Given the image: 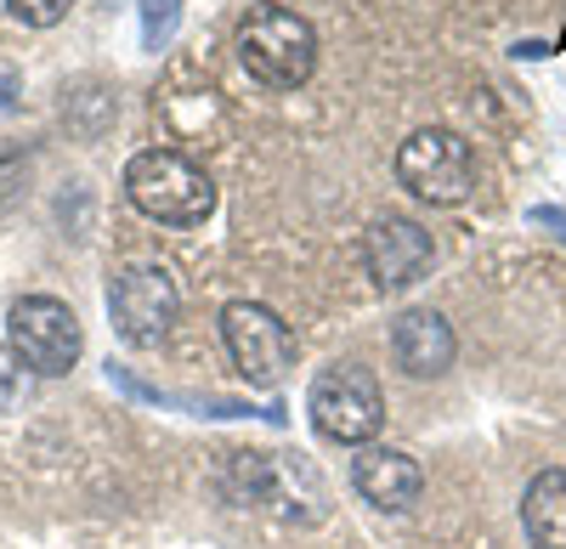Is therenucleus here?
<instances>
[{
  "label": "nucleus",
  "instance_id": "nucleus-1",
  "mask_svg": "<svg viewBox=\"0 0 566 549\" xmlns=\"http://www.w3.org/2000/svg\"><path fill=\"white\" fill-rule=\"evenodd\" d=\"M130 204L165 226H199L216 210V181L176 148H148L125 165Z\"/></svg>",
  "mask_w": 566,
  "mask_h": 549
},
{
  "label": "nucleus",
  "instance_id": "nucleus-2",
  "mask_svg": "<svg viewBox=\"0 0 566 549\" xmlns=\"http://www.w3.org/2000/svg\"><path fill=\"white\" fill-rule=\"evenodd\" d=\"M239 63L266 91H301L317 68V34L290 7H255L239 23Z\"/></svg>",
  "mask_w": 566,
  "mask_h": 549
},
{
  "label": "nucleus",
  "instance_id": "nucleus-3",
  "mask_svg": "<svg viewBox=\"0 0 566 549\" xmlns=\"http://www.w3.org/2000/svg\"><path fill=\"white\" fill-rule=\"evenodd\" d=\"M306 414L328 442L368 447L386 425V391H380V380H374V369H363V362H328V369L312 380Z\"/></svg>",
  "mask_w": 566,
  "mask_h": 549
},
{
  "label": "nucleus",
  "instance_id": "nucleus-4",
  "mask_svg": "<svg viewBox=\"0 0 566 549\" xmlns=\"http://www.w3.org/2000/svg\"><path fill=\"white\" fill-rule=\"evenodd\" d=\"M108 317L114 335L136 351H148L170 335V324L181 317V284L165 261H125L108 284Z\"/></svg>",
  "mask_w": 566,
  "mask_h": 549
},
{
  "label": "nucleus",
  "instance_id": "nucleus-5",
  "mask_svg": "<svg viewBox=\"0 0 566 549\" xmlns=\"http://www.w3.org/2000/svg\"><path fill=\"white\" fill-rule=\"evenodd\" d=\"M397 181L424 204H442V210L464 204L476 193V154H470V142L459 130L424 125L397 148Z\"/></svg>",
  "mask_w": 566,
  "mask_h": 549
},
{
  "label": "nucleus",
  "instance_id": "nucleus-6",
  "mask_svg": "<svg viewBox=\"0 0 566 549\" xmlns=\"http://www.w3.org/2000/svg\"><path fill=\"white\" fill-rule=\"evenodd\" d=\"M221 340H227V357H232V369H239L250 386L272 391L290 380L295 369V329L283 324V317L261 300H232L221 312Z\"/></svg>",
  "mask_w": 566,
  "mask_h": 549
},
{
  "label": "nucleus",
  "instance_id": "nucleus-7",
  "mask_svg": "<svg viewBox=\"0 0 566 549\" xmlns=\"http://www.w3.org/2000/svg\"><path fill=\"white\" fill-rule=\"evenodd\" d=\"M7 346L29 362L40 380H57L80 362V317L57 300V295H23L12 312H7Z\"/></svg>",
  "mask_w": 566,
  "mask_h": 549
},
{
  "label": "nucleus",
  "instance_id": "nucleus-8",
  "mask_svg": "<svg viewBox=\"0 0 566 549\" xmlns=\"http://www.w3.org/2000/svg\"><path fill=\"white\" fill-rule=\"evenodd\" d=\"M232 493L244 505H261V510H277L283 521H323V498H301V487H323L317 471L301 460V453H232Z\"/></svg>",
  "mask_w": 566,
  "mask_h": 549
},
{
  "label": "nucleus",
  "instance_id": "nucleus-9",
  "mask_svg": "<svg viewBox=\"0 0 566 549\" xmlns=\"http://www.w3.org/2000/svg\"><path fill=\"white\" fill-rule=\"evenodd\" d=\"M363 261H368L374 289H380V295H402V289H413L424 272H431L437 244H431V233H424L413 215H380L363 233Z\"/></svg>",
  "mask_w": 566,
  "mask_h": 549
},
{
  "label": "nucleus",
  "instance_id": "nucleus-10",
  "mask_svg": "<svg viewBox=\"0 0 566 549\" xmlns=\"http://www.w3.org/2000/svg\"><path fill=\"white\" fill-rule=\"evenodd\" d=\"M459 357V340H453V324L431 306H408L397 324H391V362L408 374V380H437L453 369Z\"/></svg>",
  "mask_w": 566,
  "mask_h": 549
},
{
  "label": "nucleus",
  "instance_id": "nucleus-11",
  "mask_svg": "<svg viewBox=\"0 0 566 549\" xmlns=\"http://www.w3.org/2000/svg\"><path fill=\"white\" fill-rule=\"evenodd\" d=\"M352 487L368 498L374 510H386V516H402L419 505V493H424V471L408 460L402 447H380V442H368L357 447V460H352Z\"/></svg>",
  "mask_w": 566,
  "mask_h": 549
},
{
  "label": "nucleus",
  "instance_id": "nucleus-12",
  "mask_svg": "<svg viewBox=\"0 0 566 549\" xmlns=\"http://www.w3.org/2000/svg\"><path fill=\"white\" fill-rule=\"evenodd\" d=\"M522 521L533 549H566V471H538L522 493Z\"/></svg>",
  "mask_w": 566,
  "mask_h": 549
},
{
  "label": "nucleus",
  "instance_id": "nucleus-13",
  "mask_svg": "<svg viewBox=\"0 0 566 549\" xmlns=\"http://www.w3.org/2000/svg\"><path fill=\"white\" fill-rule=\"evenodd\" d=\"M29 391H34V369L0 340V414H18V408L29 402Z\"/></svg>",
  "mask_w": 566,
  "mask_h": 549
},
{
  "label": "nucleus",
  "instance_id": "nucleus-14",
  "mask_svg": "<svg viewBox=\"0 0 566 549\" xmlns=\"http://www.w3.org/2000/svg\"><path fill=\"white\" fill-rule=\"evenodd\" d=\"M176 12H181V0H142V40H148V52H159L170 40Z\"/></svg>",
  "mask_w": 566,
  "mask_h": 549
},
{
  "label": "nucleus",
  "instance_id": "nucleus-15",
  "mask_svg": "<svg viewBox=\"0 0 566 549\" xmlns=\"http://www.w3.org/2000/svg\"><path fill=\"white\" fill-rule=\"evenodd\" d=\"M69 7H74V0H7V12L18 23H29V29H57L69 18Z\"/></svg>",
  "mask_w": 566,
  "mask_h": 549
},
{
  "label": "nucleus",
  "instance_id": "nucleus-16",
  "mask_svg": "<svg viewBox=\"0 0 566 549\" xmlns=\"http://www.w3.org/2000/svg\"><path fill=\"white\" fill-rule=\"evenodd\" d=\"M23 154H12V148H0V210H7L18 193H23Z\"/></svg>",
  "mask_w": 566,
  "mask_h": 549
},
{
  "label": "nucleus",
  "instance_id": "nucleus-17",
  "mask_svg": "<svg viewBox=\"0 0 566 549\" xmlns=\"http://www.w3.org/2000/svg\"><path fill=\"white\" fill-rule=\"evenodd\" d=\"M18 103H23V74H18V63L0 57V108H18Z\"/></svg>",
  "mask_w": 566,
  "mask_h": 549
}]
</instances>
